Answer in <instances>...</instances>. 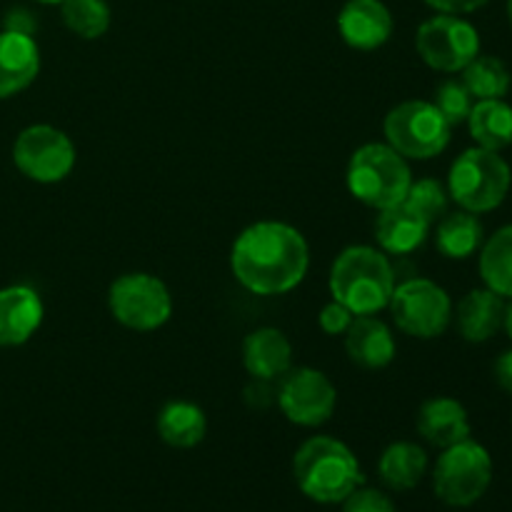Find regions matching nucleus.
<instances>
[{"label": "nucleus", "instance_id": "obj_7", "mask_svg": "<svg viewBox=\"0 0 512 512\" xmlns=\"http://www.w3.org/2000/svg\"><path fill=\"white\" fill-rule=\"evenodd\" d=\"M383 133L405 160H430L448 148L453 128L428 100H405L385 115Z\"/></svg>", "mask_w": 512, "mask_h": 512}, {"label": "nucleus", "instance_id": "obj_30", "mask_svg": "<svg viewBox=\"0 0 512 512\" xmlns=\"http://www.w3.org/2000/svg\"><path fill=\"white\" fill-rule=\"evenodd\" d=\"M343 512H398V510H395L393 500H390L383 490L363 488V485H360L358 490H353V493L343 500Z\"/></svg>", "mask_w": 512, "mask_h": 512}, {"label": "nucleus", "instance_id": "obj_10", "mask_svg": "<svg viewBox=\"0 0 512 512\" xmlns=\"http://www.w3.org/2000/svg\"><path fill=\"white\" fill-rule=\"evenodd\" d=\"M415 50L423 63L438 73H463L465 65L480 55V35L475 25L460 15L440 13L420 25Z\"/></svg>", "mask_w": 512, "mask_h": 512}, {"label": "nucleus", "instance_id": "obj_31", "mask_svg": "<svg viewBox=\"0 0 512 512\" xmlns=\"http://www.w3.org/2000/svg\"><path fill=\"white\" fill-rule=\"evenodd\" d=\"M353 320H355V315L350 313L345 305H340L338 300H330V303L320 310L318 323H320V328H323L325 335H333L335 338V335L348 333V328Z\"/></svg>", "mask_w": 512, "mask_h": 512}, {"label": "nucleus", "instance_id": "obj_11", "mask_svg": "<svg viewBox=\"0 0 512 512\" xmlns=\"http://www.w3.org/2000/svg\"><path fill=\"white\" fill-rule=\"evenodd\" d=\"M75 158L78 153L73 140L53 125H30L13 143L15 168L28 180L43 185L68 178L75 168Z\"/></svg>", "mask_w": 512, "mask_h": 512}, {"label": "nucleus", "instance_id": "obj_19", "mask_svg": "<svg viewBox=\"0 0 512 512\" xmlns=\"http://www.w3.org/2000/svg\"><path fill=\"white\" fill-rule=\"evenodd\" d=\"M395 338L388 325L375 315H355L345 333V353L365 370L388 368L395 360Z\"/></svg>", "mask_w": 512, "mask_h": 512}, {"label": "nucleus", "instance_id": "obj_5", "mask_svg": "<svg viewBox=\"0 0 512 512\" xmlns=\"http://www.w3.org/2000/svg\"><path fill=\"white\" fill-rule=\"evenodd\" d=\"M512 185V170L508 160L488 148L463 150L450 165L448 195L460 205V210L483 215L505 203Z\"/></svg>", "mask_w": 512, "mask_h": 512}, {"label": "nucleus", "instance_id": "obj_37", "mask_svg": "<svg viewBox=\"0 0 512 512\" xmlns=\"http://www.w3.org/2000/svg\"><path fill=\"white\" fill-rule=\"evenodd\" d=\"M508 18H510V25H512V0H508Z\"/></svg>", "mask_w": 512, "mask_h": 512}, {"label": "nucleus", "instance_id": "obj_13", "mask_svg": "<svg viewBox=\"0 0 512 512\" xmlns=\"http://www.w3.org/2000/svg\"><path fill=\"white\" fill-rule=\"evenodd\" d=\"M340 38L355 50H378L393 35V15L383 0H348L338 15Z\"/></svg>", "mask_w": 512, "mask_h": 512}, {"label": "nucleus", "instance_id": "obj_6", "mask_svg": "<svg viewBox=\"0 0 512 512\" xmlns=\"http://www.w3.org/2000/svg\"><path fill=\"white\" fill-rule=\"evenodd\" d=\"M493 483V458L478 440L468 438L443 450L433 470V490L450 508H470Z\"/></svg>", "mask_w": 512, "mask_h": 512}, {"label": "nucleus", "instance_id": "obj_3", "mask_svg": "<svg viewBox=\"0 0 512 512\" xmlns=\"http://www.w3.org/2000/svg\"><path fill=\"white\" fill-rule=\"evenodd\" d=\"M328 288L333 300L353 315H375L390 305L395 273L390 258L380 248L350 245L335 258Z\"/></svg>", "mask_w": 512, "mask_h": 512}, {"label": "nucleus", "instance_id": "obj_15", "mask_svg": "<svg viewBox=\"0 0 512 512\" xmlns=\"http://www.w3.org/2000/svg\"><path fill=\"white\" fill-rule=\"evenodd\" d=\"M415 428L425 443L445 450L470 438L468 410L455 398H430L420 405Z\"/></svg>", "mask_w": 512, "mask_h": 512}, {"label": "nucleus", "instance_id": "obj_2", "mask_svg": "<svg viewBox=\"0 0 512 512\" xmlns=\"http://www.w3.org/2000/svg\"><path fill=\"white\" fill-rule=\"evenodd\" d=\"M293 478L300 493L320 505L343 503L353 490L365 485L363 468L353 450L328 435H315L300 445L293 458Z\"/></svg>", "mask_w": 512, "mask_h": 512}, {"label": "nucleus", "instance_id": "obj_22", "mask_svg": "<svg viewBox=\"0 0 512 512\" xmlns=\"http://www.w3.org/2000/svg\"><path fill=\"white\" fill-rule=\"evenodd\" d=\"M485 228L480 218L468 210L445 213L435 223V245L438 253L448 260H468L483 248Z\"/></svg>", "mask_w": 512, "mask_h": 512}, {"label": "nucleus", "instance_id": "obj_25", "mask_svg": "<svg viewBox=\"0 0 512 512\" xmlns=\"http://www.w3.org/2000/svg\"><path fill=\"white\" fill-rule=\"evenodd\" d=\"M480 278L485 288L512 298V225L495 230L480 248Z\"/></svg>", "mask_w": 512, "mask_h": 512}, {"label": "nucleus", "instance_id": "obj_21", "mask_svg": "<svg viewBox=\"0 0 512 512\" xmlns=\"http://www.w3.org/2000/svg\"><path fill=\"white\" fill-rule=\"evenodd\" d=\"M155 428L165 445L175 450H190L205 440L208 418L200 405L188 403V400H170L160 408Z\"/></svg>", "mask_w": 512, "mask_h": 512}, {"label": "nucleus", "instance_id": "obj_17", "mask_svg": "<svg viewBox=\"0 0 512 512\" xmlns=\"http://www.w3.org/2000/svg\"><path fill=\"white\" fill-rule=\"evenodd\" d=\"M505 298L490 288H475L455 308L453 320L460 338L468 343H488L503 330Z\"/></svg>", "mask_w": 512, "mask_h": 512}, {"label": "nucleus", "instance_id": "obj_23", "mask_svg": "<svg viewBox=\"0 0 512 512\" xmlns=\"http://www.w3.org/2000/svg\"><path fill=\"white\" fill-rule=\"evenodd\" d=\"M428 473V453L410 440H398L383 450L378 463V475L383 485L395 493L418 488Z\"/></svg>", "mask_w": 512, "mask_h": 512}, {"label": "nucleus", "instance_id": "obj_8", "mask_svg": "<svg viewBox=\"0 0 512 512\" xmlns=\"http://www.w3.org/2000/svg\"><path fill=\"white\" fill-rule=\"evenodd\" d=\"M108 310L128 330L150 333L163 328L173 315L168 285L150 273H125L108 290Z\"/></svg>", "mask_w": 512, "mask_h": 512}, {"label": "nucleus", "instance_id": "obj_34", "mask_svg": "<svg viewBox=\"0 0 512 512\" xmlns=\"http://www.w3.org/2000/svg\"><path fill=\"white\" fill-rule=\"evenodd\" d=\"M5 30H13V33H23V35H33L35 30V20L28 10H13V13L5 18Z\"/></svg>", "mask_w": 512, "mask_h": 512}, {"label": "nucleus", "instance_id": "obj_16", "mask_svg": "<svg viewBox=\"0 0 512 512\" xmlns=\"http://www.w3.org/2000/svg\"><path fill=\"white\" fill-rule=\"evenodd\" d=\"M243 365L253 380L275 383L293 368V345L278 328H258L245 338Z\"/></svg>", "mask_w": 512, "mask_h": 512}, {"label": "nucleus", "instance_id": "obj_29", "mask_svg": "<svg viewBox=\"0 0 512 512\" xmlns=\"http://www.w3.org/2000/svg\"><path fill=\"white\" fill-rule=\"evenodd\" d=\"M473 103L475 98L470 95V90L465 88L463 80L450 78L445 80V83H440L438 90H435L433 105L440 110V115L448 120L450 128L463 125L465 120H468L470 110H473Z\"/></svg>", "mask_w": 512, "mask_h": 512}, {"label": "nucleus", "instance_id": "obj_35", "mask_svg": "<svg viewBox=\"0 0 512 512\" xmlns=\"http://www.w3.org/2000/svg\"><path fill=\"white\" fill-rule=\"evenodd\" d=\"M503 328H505V333H508V338L512 340V298H510V303L505 305V320H503Z\"/></svg>", "mask_w": 512, "mask_h": 512}, {"label": "nucleus", "instance_id": "obj_28", "mask_svg": "<svg viewBox=\"0 0 512 512\" xmlns=\"http://www.w3.org/2000/svg\"><path fill=\"white\" fill-rule=\"evenodd\" d=\"M403 203L408 205L413 213H418L420 218L433 228V225L448 213L450 195H448V188H445L440 180L423 178V180H413V185H410Z\"/></svg>", "mask_w": 512, "mask_h": 512}, {"label": "nucleus", "instance_id": "obj_12", "mask_svg": "<svg viewBox=\"0 0 512 512\" xmlns=\"http://www.w3.org/2000/svg\"><path fill=\"white\" fill-rule=\"evenodd\" d=\"M275 400L290 423L300 425V428H320L333 418L335 405H338V390L323 370L290 368L280 378Z\"/></svg>", "mask_w": 512, "mask_h": 512}, {"label": "nucleus", "instance_id": "obj_4", "mask_svg": "<svg viewBox=\"0 0 512 512\" xmlns=\"http://www.w3.org/2000/svg\"><path fill=\"white\" fill-rule=\"evenodd\" d=\"M345 183L355 200L373 210H388L403 203L413 173L408 160L388 143H368L350 155Z\"/></svg>", "mask_w": 512, "mask_h": 512}, {"label": "nucleus", "instance_id": "obj_26", "mask_svg": "<svg viewBox=\"0 0 512 512\" xmlns=\"http://www.w3.org/2000/svg\"><path fill=\"white\" fill-rule=\"evenodd\" d=\"M463 85L475 100L505 98L510 93L512 75L508 65L495 55H478L473 63L465 65Z\"/></svg>", "mask_w": 512, "mask_h": 512}, {"label": "nucleus", "instance_id": "obj_14", "mask_svg": "<svg viewBox=\"0 0 512 512\" xmlns=\"http://www.w3.org/2000/svg\"><path fill=\"white\" fill-rule=\"evenodd\" d=\"M43 300L28 285L0 288V348L28 343L43 325Z\"/></svg>", "mask_w": 512, "mask_h": 512}, {"label": "nucleus", "instance_id": "obj_33", "mask_svg": "<svg viewBox=\"0 0 512 512\" xmlns=\"http://www.w3.org/2000/svg\"><path fill=\"white\" fill-rule=\"evenodd\" d=\"M495 380L505 393L512 395V348L500 353V358L495 360Z\"/></svg>", "mask_w": 512, "mask_h": 512}, {"label": "nucleus", "instance_id": "obj_1", "mask_svg": "<svg viewBox=\"0 0 512 512\" xmlns=\"http://www.w3.org/2000/svg\"><path fill=\"white\" fill-rule=\"evenodd\" d=\"M310 268V248L298 228L280 220H260L235 238L230 270L248 293L285 295L298 288Z\"/></svg>", "mask_w": 512, "mask_h": 512}, {"label": "nucleus", "instance_id": "obj_36", "mask_svg": "<svg viewBox=\"0 0 512 512\" xmlns=\"http://www.w3.org/2000/svg\"><path fill=\"white\" fill-rule=\"evenodd\" d=\"M38 3H45V5H60L63 0H38Z\"/></svg>", "mask_w": 512, "mask_h": 512}, {"label": "nucleus", "instance_id": "obj_20", "mask_svg": "<svg viewBox=\"0 0 512 512\" xmlns=\"http://www.w3.org/2000/svg\"><path fill=\"white\" fill-rule=\"evenodd\" d=\"M430 225L405 203L380 210L375 223V240L385 255H410L428 240Z\"/></svg>", "mask_w": 512, "mask_h": 512}, {"label": "nucleus", "instance_id": "obj_27", "mask_svg": "<svg viewBox=\"0 0 512 512\" xmlns=\"http://www.w3.org/2000/svg\"><path fill=\"white\" fill-rule=\"evenodd\" d=\"M63 23L83 40H98L110 28V8L105 0H63Z\"/></svg>", "mask_w": 512, "mask_h": 512}, {"label": "nucleus", "instance_id": "obj_9", "mask_svg": "<svg viewBox=\"0 0 512 512\" xmlns=\"http://www.w3.org/2000/svg\"><path fill=\"white\" fill-rule=\"evenodd\" d=\"M390 315L398 330L418 340L440 338L453 323V300L428 278H413L395 285Z\"/></svg>", "mask_w": 512, "mask_h": 512}, {"label": "nucleus", "instance_id": "obj_24", "mask_svg": "<svg viewBox=\"0 0 512 512\" xmlns=\"http://www.w3.org/2000/svg\"><path fill=\"white\" fill-rule=\"evenodd\" d=\"M468 130L475 145L500 153L512 145V105L505 98L475 100L468 115Z\"/></svg>", "mask_w": 512, "mask_h": 512}, {"label": "nucleus", "instance_id": "obj_18", "mask_svg": "<svg viewBox=\"0 0 512 512\" xmlns=\"http://www.w3.org/2000/svg\"><path fill=\"white\" fill-rule=\"evenodd\" d=\"M40 73V50L33 35L0 33V100L23 93Z\"/></svg>", "mask_w": 512, "mask_h": 512}, {"label": "nucleus", "instance_id": "obj_32", "mask_svg": "<svg viewBox=\"0 0 512 512\" xmlns=\"http://www.w3.org/2000/svg\"><path fill=\"white\" fill-rule=\"evenodd\" d=\"M433 10L445 15H465V13H475V10L483 8L488 0H425Z\"/></svg>", "mask_w": 512, "mask_h": 512}]
</instances>
